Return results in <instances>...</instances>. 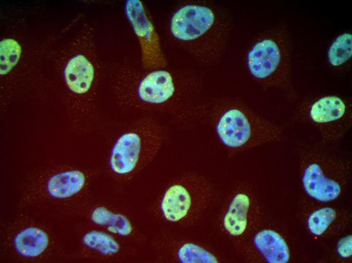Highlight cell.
Listing matches in <instances>:
<instances>
[{
    "instance_id": "6da1fadb",
    "label": "cell",
    "mask_w": 352,
    "mask_h": 263,
    "mask_svg": "<svg viewBox=\"0 0 352 263\" xmlns=\"http://www.w3.org/2000/svg\"><path fill=\"white\" fill-rule=\"evenodd\" d=\"M231 22L226 10L212 3L193 2L172 15L171 34L200 62L212 64L220 59L228 42Z\"/></svg>"
},
{
    "instance_id": "7a4b0ae2",
    "label": "cell",
    "mask_w": 352,
    "mask_h": 263,
    "mask_svg": "<svg viewBox=\"0 0 352 263\" xmlns=\"http://www.w3.org/2000/svg\"><path fill=\"white\" fill-rule=\"evenodd\" d=\"M188 82L169 71L157 70L123 75L120 95L123 104L149 111L179 112L187 97Z\"/></svg>"
},
{
    "instance_id": "3957f363",
    "label": "cell",
    "mask_w": 352,
    "mask_h": 263,
    "mask_svg": "<svg viewBox=\"0 0 352 263\" xmlns=\"http://www.w3.org/2000/svg\"><path fill=\"white\" fill-rule=\"evenodd\" d=\"M163 140L162 129L154 119H137L115 141L110 158L111 170L124 179L130 178L150 161Z\"/></svg>"
},
{
    "instance_id": "277c9868",
    "label": "cell",
    "mask_w": 352,
    "mask_h": 263,
    "mask_svg": "<svg viewBox=\"0 0 352 263\" xmlns=\"http://www.w3.org/2000/svg\"><path fill=\"white\" fill-rule=\"evenodd\" d=\"M216 131L225 146L238 150L281 140L284 128L259 116L243 105L234 103L221 110Z\"/></svg>"
},
{
    "instance_id": "5b68a950",
    "label": "cell",
    "mask_w": 352,
    "mask_h": 263,
    "mask_svg": "<svg viewBox=\"0 0 352 263\" xmlns=\"http://www.w3.org/2000/svg\"><path fill=\"white\" fill-rule=\"evenodd\" d=\"M246 65L251 76L262 85L292 94L288 54L282 35L274 32L259 38L247 54Z\"/></svg>"
},
{
    "instance_id": "8992f818",
    "label": "cell",
    "mask_w": 352,
    "mask_h": 263,
    "mask_svg": "<svg viewBox=\"0 0 352 263\" xmlns=\"http://www.w3.org/2000/svg\"><path fill=\"white\" fill-rule=\"evenodd\" d=\"M349 100L337 95H326L303 103L297 118L314 126L323 142L334 144L342 140L352 126Z\"/></svg>"
},
{
    "instance_id": "52a82bcc",
    "label": "cell",
    "mask_w": 352,
    "mask_h": 263,
    "mask_svg": "<svg viewBox=\"0 0 352 263\" xmlns=\"http://www.w3.org/2000/svg\"><path fill=\"white\" fill-rule=\"evenodd\" d=\"M205 182L196 177H187L170 185L163 195L160 209L171 223L192 221L205 209L210 198Z\"/></svg>"
},
{
    "instance_id": "ba28073f",
    "label": "cell",
    "mask_w": 352,
    "mask_h": 263,
    "mask_svg": "<svg viewBox=\"0 0 352 263\" xmlns=\"http://www.w3.org/2000/svg\"><path fill=\"white\" fill-rule=\"evenodd\" d=\"M125 12L141 44L142 60L147 68L156 69L165 65L158 35L148 19L142 3L127 1Z\"/></svg>"
},
{
    "instance_id": "9c48e42d",
    "label": "cell",
    "mask_w": 352,
    "mask_h": 263,
    "mask_svg": "<svg viewBox=\"0 0 352 263\" xmlns=\"http://www.w3.org/2000/svg\"><path fill=\"white\" fill-rule=\"evenodd\" d=\"M312 149L318 160H316L310 148L307 154L313 160L310 161L305 158L302 176V183L307 194L315 199L328 202L335 199L340 194L341 187L338 181L326 177L323 173L313 147Z\"/></svg>"
},
{
    "instance_id": "30bf717a",
    "label": "cell",
    "mask_w": 352,
    "mask_h": 263,
    "mask_svg": "<svg viewBox=\"0 0 352 263\" xmlns=\"http://www.w3.org/2000/svg\"><path fill=\"white\" fill-rule=\"evenodd\" d=\"M250 206L249 196L243 193L234 195L225 208L221 218V226L228 236L237 237L245 231Z\"/></svg>"
},
{
    "instance_id": "8fae6325",
    "label": "cell",
    "mask_w": 352,
    "mask_h": 263,
    "mask_svg": "<svg viewBox=\"0 0 352 263\" xmlns=\"http://www.w3.org/2000/svg\"><path fill=\"white\" fill-rule=\"evenodd\" d=\"M255 247L270 263H286L290 254L288 247L284 239L276 232L263 230L254 236Z\"/></svg>"
},
{
    "instance_id": "7c38bea8",
    "label": "cell",
    "mask_w": 352,
    "mask_h": 263,
    "mask_svg": "<svg viewBox=\"0 0 352 263\" xmlns=\"http://www.w3.org/2000/svg\"><path fill=\"white\" fill-rule=\"evenodd\" d=\"M64 73L66 82L74 93L83 94L91 88L94 77V69L91 63L84 56L77 55L70 59Z\"/></svg>"
},
{
    "instance_id": "4fadbf2b",
    "label": "cell",
    "mask_w": 352,
    "mask_h": 263,
    "mask_svg": "<svg viewBox=\"0 0 352 263\" xmlns=\"http://www.w3.org/2000/svg\"><path fill=\"white\" fill-rule=\"evenodd\" d=\"M85 181V176L80 171H65L52 176L48 182L47 189L55 198H66L80 191Z\"/></svg>"
},
{
    "instance_id": "5bb4252c",
    "label": "cell",
    "mask_w": 352,
    "mask_h": 263,
    "mask_svg": "<svg viewBox=\"0 0 352 263\" xmlns=\"http://www.w3.org/2000/svg\"><path fill=\"white\" fill-rule=\"evenodd\" d=\"M48 242L47 235L36 228L24 229L14 239L15 247L18 252L28 257L39 255L47 247Z\"/></svg>"
},
{
    "instance_id": "9a60e30c",
    "label": "cell",
    "mask_w": 352,
    "mask_h": 263,
    "mask_svg": "<svg viewBox=\"0 0 352 263\" xmlns=\"http://www.w3.org/2000/svg\"><path fill=\"white\" fill-rule=\"evenodd\" d=\"M91 218L95 224L108 226V230L121 236H127L132 231L131 225L124 215L114 213L104 207H98L92 212Z\"/></svg>"
},
{
    "instance_id": "2e32d148",
    "label": "cell",
    "mask_w": 352,
    "mask_h": 263,
    "mask_svg": "<svg viewBox=\"0 0 352 263\" xmlns=\"http://www.w3.org/2000/svg\"><path fill=\"white\" fill-rule=\"evenodd\" d=\"M352 55V35L345 32L338 35L332 42L327 52L329 64L334 67L344 64Z\"/></svg>"
},
{
    "instance_id": "e0dca14e",
    "label": "cell",
    "mask_w": 352,
    "mask_h": 263,
    "mask_svg": "<svg viewBox=\"0 0 352 263\" xmlns=\"http://www.w3.org/2000/svg\"><path fill=\"white\" fill-rule=\"evenodd\" d=\"M179 260L184 263H216L217 257L203 246L193 243H185L177 251Z\"/></svg>"
},
{
    "instance_id": "ac0fdd59",
    "label": "cell",
    "mask_w": 352,
    "mask_h": 263,
    "mask_svg": "<svg viewBox=\"0 0 352 263\" xmlns=\"http://www.w3.org/2000/svg\"><path fill=\"white\" fill-rule=\"evenodd\" d=\"M82 242L87 247L96 249L104 255L116 253L119 246L109 235L97 231H92L86 234Z\"/></svg>"
},
{
    "instance_id": "d6986e66",
    "label": "cell",
    "mask_w": 352,
    "mask_h": 263,
    "mask_svg": "<svg viewBox=\"0 0 352 263\" xmlns=\"http://www.w3.org/2000/svg\"><path fill=\"white\" fill-rule=\"evenodd\" d=\"M21 53V48L16 40L8 38L0 43V73H8L18 62Z\"/></svg>"
},
{
    "instance_id": "ffe728a7",
    "label": "cell",
    "mask_w": 352,
    "mask_h": 263,
    "mask_svg": "<svg viewBox=\"0 0 352 263\" xmlns=\"http://www.w3.org/2000/svg\"><path fill=\"white\" fill-rule=\"evenodd\" d=\"M336 213L330 207H324L314 212L309 217L308 228L316 236L322 235L335 219Z\"/></svg>"
},
{
    "instance_id": "44dd1931",
    "label": "cell",
    "mask_w": 352,
    "mask_h": 263,
    "mask_svg": "<svg viewBox=\"0 0 352 263\" xmlns=\"http://www.w3.org/2000/svg\"><path fill=\"white\" fill-rule=\"evenodd\" d=\"M337 250L342 257H348L352 254V236L348 235L341 239L337 244Z\"/></svg>"
}]
</instances>
